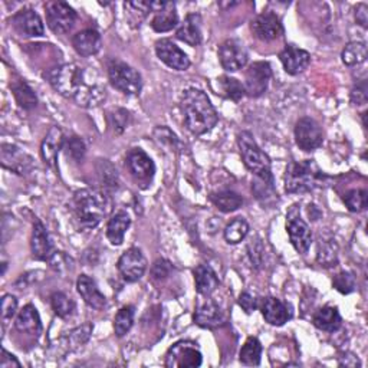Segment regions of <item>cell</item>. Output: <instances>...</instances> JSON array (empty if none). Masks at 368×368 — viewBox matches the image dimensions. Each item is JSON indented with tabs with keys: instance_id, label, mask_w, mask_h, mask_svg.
Wrapping results in <instances>:
<instances>
[{
	"instance_id": "obj_10",
	"label": "cell",
	"mask_w": 368,
	"mask_h": 368,
	"mask_svg": "<svg viewBox=\"0 0 368 368\" xmlns=\"http://www.w3.org/2000/svg\"><path fill=\"white\" fill-rule=\"evenodd\" d=\"M272 77V68L269 63L259 60L249 65V68L244 72V89H247V96L251 98H259L263 96L269 81Z\"/></svg>"
},
{
	"instance_id": "obj_14",
	"label": "cell",
	"mask_w": 368,
	"mask_h": 368,
	"mask_svg": "<svg viewBox=\"0 0 368 368\" xmlns=\"http://www.w3.org/2000/svg\"><path fill=\"white\" fill-rule=\"evenodd\" d=\"M252 34L263 42H270L284 35V26L280 19L272 12H263L258 15L251 23Z\"/></svg>"
},
{
	"instance_id": "obj_48",
	"label": "cell",
	"mask_w": 368,
	"mask_h": 368,
	"mask_svg": "<svg viewBox=\"0 0 368 368\" xmlns=\"http://www.w3.org/2000/svg\"><path fill=\"white\" fill-rule=\"evenodd\" d=\"M171 270H173V266L169 261H164V259H159L155 266H152L151 269V275L152 278H155L156 281H162V280H167L169 276L171 275Z\"/></svg>"
},
{
	"instance_id": "obj_21",
	"label": "cell",
	"mask_w": 368,
	"mask_h": 368,
	"mask_svg": "<svg viewBox=\"0 0 368 368\" xmlns=\"http://www.w3.org/2000/svg\"><path fill=\"white\" fill-rule=\"evenodd\" d=\"M2 166L16 174H26L32 170V159L25 151L12 144L2 145Z\"/></svg>"
},
{
	"instance_id": "obj_2",
	"label": "cell",
	"mask_w": 368,
	"mask_h": 368,
	"mask_svg": "<svg viewBox=\"0 0 368 368\" xmlns=\"http://www.w3.org/2000/svg\"><path fill=\"white\" fill-rule=\"evenodd\" d=\"M71 213L79 232L96 229L112 210V199L104 189L78 190L71 203Z\"/></svg>"
},
{
	"instance_id": "obj_55",
	"label": "cell",
	"mask_w": 368,
	"mask_h": 368,
	"mask_svg": "<svg viewBox=\"0 0 368 368\" xmlns=\"http://www.w3.org/2000/svg\"><path fill=\"white\" fill-rule=\"evenodd\" d=\"M340 365H346V367H360V365H361V362H360V360H358L355 355H353V354H348L347 357L344 355V357L341 358V361H340Z\"/></svg>"
},
{
	"instance_id": "obj_49",
	"label": "cell",
	"mask_w": 368,
	"mask_h": 368,
	"mask_svg": "<svg viewBox=\"0 0 368 368\" xmlns=\"http://www.w3.org/2000/svg\"><path fill=\"white\" fill-rule=\"evenodd\" d=\"M368 100V94H367V82L361 81L360 84H357L353 91H351V104L355 107L360 105H365Z\"/></svg>"
},
{
	"instance_id": "obj_24",
	"label": "cell",
	"mask_w": 368,
	"mask_h": 368,
	"mask_svg": "<svg viewBox=\"0 0 368 368\" xmlns=\"http://www.w3.org/2000/svg\"><path fill=\"white\" fill-rule=\"evenodd\" d=\"M72 46L78 55L88 58L101 51L103 39L96 29H84L72 38Z\"/></svg>"
},
{
	"instance_id": "obj_45",
	"label": "cell",
	"mask_w": 368,
	"mask_h": 368,
	"mask_svg": "<svg viewBox=\"0 0 368 368\" xmlns=\"http://www.w3.org/2000/svg\"><path fill=\"white\" fill-rule=\"evenodd\" d=\"M332 285H334V288H335L336 291H339L340 294L348 295V294L354 292V289H355V285H357L355 276H354V273H351V272H346V270H344V272H340L339 275L334 276Z\"/></svg>"
},
{
	"instance_id": "obj_41",
	"label": "cell",
	"mask_w": 368,
	"mask_h": 368,
	"mask_svg": "<svg viewBox=\"0 0 368 368\" xmlns=\"http://www.w3.org/2000/svg\"><path fill=\"white\" fill-rule=\"evenodd\" d=\"M124 8L130 20L140 26L148 13L152 12V2H126Z\"/></svg>"
},
{
	"instance_id": "obj_39",
	"label": "cell",
	"mask_w": 368,
	"mask_h": 368,
	"mask_svg": "<svg viewBox=\"0 0 368 368\" xmlns=\"http://www.w3.org/2000/svg\"><path fill=\"white\" fill-rule=\"evenodd\" d=\"M51 306L59 318H70L75 311V302L64 292H55L51 296Z\"/></svg>"
},
{
	"instance_id": "obj_35",
	"label": "cell",
	"mask_w": 368,
	"mask_h": 368,
	"mask_svg": "<svg viewBox=\"0 0 368 368\" xmlns=\"http://www.w3.org/2000/svg\"><path fill=\"white\" fill-rule=\"evenodd\" d=\"M261 357H262V344L256 339V336H249L242 346V350L239 353V360L243 365L249 367H258L261 364Z\"/></svg>"
},
{
	"instance_id": "obj_22",
	"label": "cell",
	"mask_w": 368,
	"mask_h": 368,
	"mask_svg": "<svg viewBox=\"0 0 368 368\" xmlns=\"http://www.w3.org/2000/svg\"><path fill=\"white\" fill-rule=\"evenodd\" d=\"M78 294L82 296L84 302L94 310H104L107 306V298L100 291L97 282L88 275H81L77 281Z\"/></svg>"
},
{
	"instance_id": "obj_51",
	"label": "cell",
	"mask_w": 368,
	"mask_h": 368,
	"mask_svg": "<svg viewBox=\"0 0 368 368\" xmlns=\"http://www.w3.org/2000/svg\"><path fill=\"white\" fill-rule=\"evenodd\" d=\"M92 334V325L91 324H85L79 328H77L75 331L71 332V339L77 346H84Z\"/></svg>"
},
{
	"instance_id": "obj_18",
	"label": "cell",
	"mask_w": 368,
	"mask_h": 368,
	"mask_svg": "<svg viewBox=\"0 0 368 368\" xmlns=\"http://www.w3.org/2000/svg\"><path fill=\"white\" fill-rule=\"evenodd\" d=\"M127 167L137 181H151L156 166L141 148H133L127 155Z\"/></svg>"
},
{
	"instance_id": "obj_15",
	"label": "cell",
	"mask_w": 368,
	"mask_h": 368,
	"mask_svg": "<svg viewBox=\"0 0 368 368\" xmlns=\"http://www.w3.org/2000/svg\"><path fill=\"white\" fill-rule=\"evenodd\" d=\"M156 53L162 63L176 71H186L190 67V59L170 39H160L156 42Z\"/></svg>"
},
{
	"instance_id": "obj_26",
	"label": "cell",
	"mask_w": 368,
	"mask_h": 368,
	"mask_svg": "<svg viewBox=\"0 0 368 368\" xmlns=\"http://www.w3.org/2000/svg\"><path fill=\"white\" fill-rule=\"evenodd\" d=\"M30 251H32V256L38 261H49V258L53 255L49 235L42 222L39 221H35L34 223L32 239H30Z\"/></svg>"
},
{
	"instance_id": "obj_17",
	"label": "cell",
	"mask_w": 368,
	"mask_h": 368,
	"mask_svg": "<svg viewBox=\"0 0 368 368\" xmlns=\"http://www.w3.org/2000/svg\"><path fill=\"white\" fill-rule=\"evenodd\" d=\"M155 16L151 19V27L159 34L170 32L178 25V15L173 2H152Z\"/></svg>"
},
{
	"instance_id": "obj_29",
	"label": "cell",
	"mask_w": 368,
	"mask_h": 368,
	"mask_svg": "<svg viewBox=\"0 0 368 368\" xmlns=\"http://www.w3.org/2000/svg\"><path fill=\"white\" fill-rule=\"evenodd\" d=\"M15 327L19 332H25V334H30V335H39L42 332V322H41V317L37 311V308L34 305H26L22 308V311L19 313Z\"/></svg>"
},
{
	"instance_id": "obj_9",
	"label": "cell",
	"mask_w": 368,
	"mask_h": 368,
	"mask_svg": "<svg viewBox=\"0 0 368 368\" xmlns=\"http://www.w3.org/2000/svg\"><path fill=\"white\" fill-rule=\"evenodd\" d=\"M46 23L56 35H65L77 22V12L67 2H49L45 5Z\"/></svg>"
},
{
	"instance_id": "obj_28",
	"label": "cell",
	"mask_w": 368,
	"mask_h": 368,
	"mask_svg": "<svg viewBox=\"0 0 368 368\" xmlns=\"http://www.w3.org/2000/svg\"><path fill=\"white\" fill-rule=\"evenodd\" d=\"M193 275L196 282V291L203 296H210L218 289L221 284L216 272H214L209 265H199L193 270Z\"/></svg>"
},
{
	"instance_id": "obj_13",
	"label": "cell",
	"mask_w": 368,
	"mask_h": 368,
	"mask_svg": "<svg viewBox=\"0 0 368 368\" xmlns=\"http://www.w3.org/2000/svg\"><path fill=\"white\" fill-rule=\"evenodd\" d=\"M221 65L228 72H236L247 67L249 55L244 45L239 39H226L219 46Z\"/></svg>"
},
{
	"instance_id": "obj_54",
	"label": "cell",
	"mask_w": 368,
	"mask_h": 368,
	"mask_svg": "<svg viewBox=\"0 0 368 368\" xmlns=\"http://www.w3.org/2000/svg\"><path fill=\"white\" fill-rule=\"evenodd\" d=\"M368 8L365 4H360L357 8H355V20L360 26H362L364 29L367 27V23H368Z\"/></svg>"
},
{
	"instance_id": "obj_40",
	"label": "cell",
	"mask_w": 368,
	"mask_h": 368,
	"mask_svg": "<svg viewBox=\"0 0 368 368\" xmlns=\"http://www.w3.org/2000/svg\"><path fill=\"white\" fill-rule=\"evenodd\" d=\"M249 233V225L243 218L233 219L226 228H225V239L228 243L237 244Z\"/></svg>"
},
{
	"instance_id": "obj_52",
	"label": "cell",
	"mask_w": 368,
	"mask_h": 368,
	"mask_svg": "<svg viewBox=\"0 0 368 368\" xmlns=\"http://www.w3.org/2000/svg\"><path fill=\"white\" fill-rule=\"evenodd\" d=\"M248 251H249V256H251V261L255 266H261L262 263V258H263V249H262V244L259 240L254 242L248 247Z\"/></svg>"
},
{
	"instance_id": "obj_7",
	"label": "cell",
	"mask_w": 368,
	"mask_h": 368,
	"mask_svg": "<svg viewBox=\"0 0 368 368\" xmlns=\"http://www.w3.org/2000/svg\"><path fill=\"white\" fill-rule=\"evenodd\" d=\"M287 232L295 251L301 255L308 252L313 242V232L302 218L298 204H294L287 213Z\"/></svg>"
},
{
	"instance_id": "obj_20",
	"label": "cell",
	"mask_w": 368,
	"mask_h": 368,
	"mask_svg": "<svg viewBox=\"0 0 368 368\" xmlns=\"http://www.w3.org/2000/svg\"><path fill=\"white\" fill-rule=\"evenodd\" d=\"M259 310L265 318V321L275 327H282L291 318V313L288 310V305L284 303L281 299L275 296H266L261 301Z\"/></svg>"
},
{
	"instance_id": "obj_11",
	"label": "cell",
	"mask_w": 368,
	"mask_h": 368,
	"mask_svg": "<svg viewBox=\"0 0 368 368\" xmlns=\"http://www.w3.org/2000/svg\"><path fill=\"white\" fill-rule=\"evenodd\" d=\"M295 141L303 151H314L324 143V134L318 122L310 117L301 118L295 126Z\"/></svg>"
},
{
	"instance_id": "obj_47",
	"label": "cell",
	"mask_w": 368,
	"mask_h": 368,
	"mask_svg": "<svg viewBox=\"0 0 368 368\" xmlns=\"http://www.w3.org/2000/svg\"><path fill=\"white\" fill-rule=\"evenodd\" d=\"M16 311H18V299L13 295L6 294L2 298V320L5 322L12 320L15 317Z\"/></svg>"
},
{
	"instance_id": "obj_3",
	"label": "cell",
	"mask_w": 368,
	"mask_h": 368,
	"mask_svg": "<svg viewBox=\"0 0 368 368\" xmlns=\"http://www.w3.org/2000/svg\"><path fill=\"white\" fill-rule=\"evenodd\" d=\"M180 108L184 117V124L195 136H203L218 124L219 115L214 110L206 92L196 88L184 91Z\"/></svg>"
},
{
	"instance_id": "obj_38",
	"label": "cell",
	"mask_w": 368,
	"mask_h": 368,
	"mask_svg": "<svg viewBox=\"0 0 368 368\" xmlns=\"http://www.w3.org/2000/svg\"><path fill=\"white\" fill-rule=\"evenodd\" d=\"M97 171L103 183V189L107 192L117 190L118 188V171L108 160H98Z\"/></svg>"
},
{
	"instance_id": "obj_43",
	"label": "cell",
	"mask_w": 368,
	"mask_h": 368,
	"mask_svg": "<svg viewBox=\"0 0 368 368\" xmlns=\"http://www.w3.org/2000/svg\"><path fill=\"white\" fill-rule=\"evenodd\" d=\"M131 115L124 108H112L108 111V124L114 129L117 134H121L130 124Z\"/></svg>"
},
{
	"instance_id": "obj_4",
	"label": "cell",
	"mask_w": 368,
	"mask_h": 368,
	"mask_svg": "<svg viewBox=\"0 0 368 368\" xmlns=\"http://www.w3.org/2000/svg\"><path fill=\"white\" fill-rule=\"evenodd\" d=\"M322 177V171L314 160L291 162L285 171V190L289 195L310 193L320 186Z\"/></svg>"
},
{
	"instance_id": "obj_32",
	"label": "cell",
	"mask_w": 368,
	"mask_h": 368,
	"mask_svg": "<svg viewBox=\"0 0 368 368\" xmlns=\"http://www.w3.org/2000/svg\"><path fill=\"white\" fill-rule=\"evenodd\" d=\"M218 84V94L225 97L226 100H230L233 103H240L242 98L247 96V89H244V85L229 75H222L216 79Z\"/></svg>"
},
{
	"instance_id": "obj_36",
	"label": "cell",
	"mask_w": 368,
	"mask_h": 368,
	"mask_svg": "<svg viewBox=\"0 0 368 368\" xmlns=\"http://www.w3.org/2000/svg\"><path fill=\"white\" fill-rule=\"evenodd\" d=\"M343 63L347 67H355L365 63L367 59V45L365 42H351L348 44L341 53Z\"/></svg>"
},
{
	"instance_id": "obj_34",
	"label": "cell",
	"mask_w": 368,
	"mask_h": 368,
	"mask_svg": "<svg viewBox=\"0 0 368 368\" xmlns=\"http://www.w3.org/2000/svg\"><path fill=\"white\" fill-rule=\"evenodd\" d=\"M211 203L223 213H230L243 206V197L232 190H223L210 195Z\"/></svg>"
},
{
	"instance_id": "obj_33",
	"label": "cell",
	"mask_w": 368,
	"mask_h": 368,
	"mask_svg": "<svg viewBox=\"0 0 368 368\" xmlns=\"http://www.w3.org/2000/svg\"><path fill=\"white\" fill-rule=\"evenodd\" d=\"M11 89L20 108L29 111V110H34L38 105V97L35 94V91L30 88L23 79L13 81L11 84Z\"/></svg>"
},
{
	"instance_id": "obj_42",
	"label": "cell",
	"mask_w": 368,
	"mask_h": 368,
	"mask_svg": "<svg viewBox=\"0 0 368 368\" xmlns=\"http://www.w3.org/2000/svg\"><path fill=\"white\" fill-rule=\"evenodd\" d=\"M344 203L350 211L360 213L368 206V193L362 189H353L344 195Z\"/></svg>"
},
{
	"instance_id": "obj_30",
	"label": "cell",
	"mask_w": 368,
	"mask_h": 368,
	"mask_svg": "<svg viewBox=\"0 0 368 368\" xmlns=\"http://www.w3.org/2000/svg\"><path fill=\"white\" fill-rule=\"evenodd\" d=\"M314 325L325 332H335L339 331L343 325V318L336 306H322L313 317Z\"/></svg>"
},
{
	"instance_id": "obj_53",
	"label": "cell",
	"mask_w": 368,
	"mask_h": 368,
	"mask_svg": "<svg viewBox=\"0 0 368 368\" xmlns=\"http://www.w3.org/2000/svg\"><path fill=\"white\" fill-rule=\"evenodd\" d=\"M20 365L22 364L18 361V358L15 355L8 353L5 348L2 350V357H0V368H12V367L19 368Z\"/></svg>"
},
{
	"instance_id": "obj_16",
	"label": "cell",
	"mask_w": 368,
	"mask_h": 368,
	"mask_svg": "<svg viewBox=\"0 0 368 368\" xmlns=\"http://www.w3.org/2000/svg\"><path fill=\"white\" fill-rule=\"evenodd\" d=\"M12 25L23 37L37 38L45 35V26L41 16L32 9H22L12 18Z\"/></svg>"
},
{
	"instance_id": "obj_27",
	"label": "cell",
	"mask_w": 368,
	"mask_h": 368,
	"mask_svg": "<svg viewBox=\"0 0 368 368\" xmlns=\"http://www.w3.org/2000/svg\"><path fill=\"white\" fill-rule=\"evenodd\" d=\"M176 37L178 41L190 46H197L202 42V16L199 13H190L178 26Z\"/></svg>"
},
{
	"instance_id": "obj_19",
	"label": "cell",
	"mask_w": 368,
	"mask_h": 368,
	"mask_svg": "<svg viewBox=\"0 0 368 368\" xmlns=\"http://www.w3.org/2000/svg\"><path fill=\"white\" fill-rule=\"evenodd\" d=\"M284 70L289 75H299L311 64V53L295 45H287L280 53Z\"/></svg>"
},
{
	"instance_id": "obj_1",
	"label": "cell",
	"mask_w": 368,
	"mask_h": 368,
	"mask_svg": "<svg viewBox=\"0 0 368 368\" xmlns=\"http://www.w3.org/2000/svg\"><path fill=\"white\" fill-rule=\"evenodd\" d=\"M45 78L58 94L84 108L98 107L107 98V88L96 68L74 63L64 64L48 71Z\"/></svg>"
},
{
	"instance_id": "obj_50",
	"label": "cell",
	"mask_w": 368,
	"mask_h": 368,
	"mask_svg": "<svg viewBox=\"0 0 368 368\" xmlns=\"http://www.w3.org/2000/svg\"><path fill=\"white\" fill-rule=\"evenodd\" d=\"M239 305L240 308L247 313V314H252L256 308H259V301L249 292H243L239 296Z\"/></svg>"
},
{
	"instance_id": "obj_8",
	"label": "cell",
	"mask_w": 368,
	"mask_h": 368,
	"mask_svg": "<svg viewBox=\"0 0 368 368\" xmlns=\"http://www.w3.org/2000/svg\"><path fill=\"white\" fill-rule=\"evenodd\" d=\"M203 355L193 341H178L170 347L166 355L169 368H196L200 367Z\"/></svg>"
},
{
	"instance_id": "obj_12",
	"label": "cell",
	"mask_w": 368,
	"mask_h": 368,
	"mask_svg": "<svg viewBox=\"0 0 368 368\" xmlns=\"http://www.w3.org/2000/svg\"><path fill=\"white\" fill-rule=\"evenodd\" d=\"M118 270L126 282L140 281L147 270V259L141 249L130 248L118 259Z\"/></svg>"
},
{
	"instance_id": "obj_44",
	"label": "cell",
	"mask_w": 368,
	"mask_h": 368,
	"mask_svg": "<svg viewBox=\"0 0 368 368\" xmlns=\"http://www.w3.org/2000/svg\"><path fill=\"white\" fill-rule=\"evenodd\" d=\"M318 262L322 266H335V263L339 262V248H336L335 240H328L320 244Z\"/></svg>"
},
{
	"instance_id": "obj_5",
	"label": "cell",
	"mask_w": 368,
	"mask_h": 368,
	"mask_svg": "<svg viewBox=\"0 0 368 368\" xmlns=\"http://www.w3.org/2000/svg\"><path fill=\"white\" fill-rule=\"evenodd\" d=\"M237 144L240 148V156H242L243 164L247 166V169L256 178L275 184L270 159L268 157L266 152L262 151L261 147L256 144L254 136L249 131H242L237 136Z\"/></svg>"
},
{
	"instance_id": "obj_37",
	"label": "cell",
	"mask_w": 368,
	"mask_h": 368,
	"mask_svg": "<svg viewBox=\"0 0 368 368\" xmlns=\"http://www.w3.org/2000/svg\"><path fill=\"white\" fill-rule=\"evenodd\" d=\"M134 324V306L127 305L122 306V308L117 313L115 320H114V331L117 336H124L126 334L130 332Z\"/></svg>"
},
{
	"instance_id": "obj_25",
	"label": "cell",
	"mask_w": 368,
	"mask_h": 368,
	"mask_svg": "<svg viewBox=\"0 0 368 368\" xmlns=\"http://www.w3.org/2000/svg\"><path fill=\"white\" fill-rule=\"evenodd\" d=\"M195 321L202 328L214 329L225 324V315L216 302L207 301L197 308L195 314Z\"/></svg>"
},
{
	"instance_id": "obj_6",
	"label": "cell",
	"mask_w": 368,
	"mask_h": 368,
	"mask_svg": "<svg viewBox=\"0 0 368 368\" xmlns=\"http://www.w3.org/2000/svg\"><path fill=\"white\" fill-rule=\"evenodd\" d=\"M110 84L126 96H138L143 89V78L138 71L121 59H111L108 63Z\"/></svg>"
},
{
	"instance_id": "obj_31",
	"label": "cell",
	"mask_w": 368,
	"mask_h": 368,
	"mask_svg": "<svg viewBox=\"0 0 368 368\" xmlns=\"http://www.w3.org/2000/svg\"><path fill=\"white\" fill-rule=\"evenodd\" d=\"M131 225V219L126 211H118L107 225V237L114 247H119L124 242V236Z\"/></svg>"
},
{
	"instance_id": "obj_23",
	"label": "cell",
	"mask_w": 368,
	"mask_h": 368,
	"mask_svg": "<svg viewBox=\"0 0 368 368\" xmlns=\"http://www.w3.org/2000/svg\"><path fill=\"white\" fill-rule=\"evenodd\" d=\"M64 144H65L64 131L60 130V127H58V126L52 127L48 131V134L45 136V138L41 144V155H42L45 164H48L51 169L56 167L58 155H59L60 148L64 147Z\"/></svg>"
},
{
	"instance_id": "obj_46",
	"label": "cell",
	"mask_w": 368,
	"mask_h": 368,
	"mask_svg": "<svg viewBox=\"0 0 368 368\" xmlns=\"http://www.w3.org/2000/svg\"><path fill=\"white\" fill-rule=\"evenodd\" d=\"M67 152H68V156H71L75 162L84 160L85 152H86V147H85L84 140L81 137L72 136L67 141Z\"/></svg>"
}]
</instances>
